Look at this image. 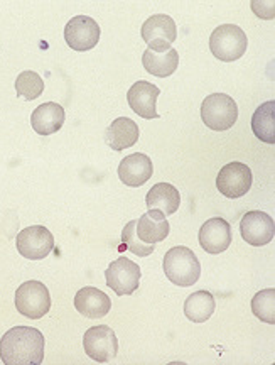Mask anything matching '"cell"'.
I'll list each match as a JSON object with an SVG mask.
<instances>
[{
  "label": "cell",
  "instance_id": "obj_10",
  "mask_svg": "<svg viewBox=\"0 0 275 365\" xmlns=\"http://www.w3.org/2000/svg\"><path fill=\"white\" fill-rule=\"evenodd\" d=\"M142 39L149 44L150 51H166L177 38V27L172 17L155 14L144 22L140 29Z\"/></svg>",
  "mask_w": 275,
  "mask_h": 365
},
{
  "label": "cell",
  "instance_id": "obj_3",
  "mask_svg": "<svg viewBox=\"0 0 275 365\" xmlns=\"http://www.w3.org/2000/svg\"><path fill=\"white\" fill-rule=\"evenodd\" d=\"M249 39L242 27L235 24H223L213 31L209 38V49L219 61L232 63L244 56Z\"/></svg>",
  "mask_w": 275,
  "mask_h": 365
},
{
  "label": "cell",
  "instance_id": "obj_1",
  "mask_svg": "<svg viewBox=\"0 0 275 365\" xmlns=\"http://www.w3.org/2000/svg\"><path fill=\"white\" fill-rule=\"evenodd\" d=\"M0 359L6 365H39L44 360V336L38 328L16 327L0 340Z\"/></svg>",
  "mask_w": 275,
  "mask_h": 365
},
{
  "label": "cell",
  "instance_id": "obj_11",
  "mask_svg": "<svg viewBox=\"0 0 275 365\" xmlns=\"http://www.w3.org/2000/svg\"><path fill=\"white\" fill-rule=\"evenodd\" d=\"M64 41L75 51H90L100 41V26L88 16H76L64 27Z\"/></svg>",
  "mask_w": 275,
  "mask_h": 365
},
{
  "label": "cell",
  "instance_id": "obj_8",
  "mask_svg": "<svg viewBox=\"0 0 275 365\" xmlns=\"http://www.w3.org/2000/svg\"><path fill=\"white\" fill-rule=\"evenodd\" d=\"M85 354L98 364H107L118 354V340L115 331L107 325H98L85 331Z\"/></svg>",
  "mask_w": 275,
  "mask_h": 365
},
{
  "label": "cell",
  "instance_id": "obj_24",
  "mask_svg": "<svg viewBox=\"0 0 275 365\" xmlns=\"http://www.w3.org/2000/svg\"><path fill=\"white\" fill-rule=\"evenodd\" d=\"M44 91V81L36 71H22L16 78V93L17 97H24L26 100H36Z\"/></svg>",
  "mask_w": 275,
  "mask_h": 365
},
{
  "label": "cell",
  "instance_id": "obj_4",
  "mask_svg": "<svg viewBox=\"0 0 275 365\" xmlns=\"http://www.w3.org/2000/svg\"><path fill=\"white\" fill-rule=\"evenodd\" d=\"M201 118L204 125L212 130H228L237 124L238 107L230 95L213 93L201 103Z\"/></svg>",
  "mask_w": 275,
  "mask_h": 365
},
{
  "label": "cell",
  "instance_id": "obj_6",
  "mask_svg": "<svg viewBox=\"0 0 275 365\" xmlns=\"http://www.w3.org/2000/svg\"><path fill=\"white\" fill-rule=\"evenodd\" d=\"M140 267L127 257H118L105 271V281L112 291L118 296H130L139 289Z\"/></svg>",
  "mask_w": 275,
  "mask_h": 365
},
{
  "label": "cell",
  "instance_id": "obj_17",
  "mask_svg": "<svg viewBox=\"0 0 275 365\" xmlns=\"http://www.w3.org/2000/svg\"><path fill=\"white\" fill-rule=\"evenodd\" d=\"M64 120H66V113L64 108L56 102H48L39 105L31 115L32 129L38 132L39 135H51L54 132L61 129Z\"/></svg>",
  "mask_w": 275,
  "mask_h": 365
},
{
  "label": "cell",
  "instance_id": "obj_25",
  "mask_svg": "<svg viewBox=\"0 0 275 365\" xmlns=\"http://www.w3.org/2000/svg\"><path fill=\"white\" fill-rule=\"evenodd\" d=\"M251 312L259 319L269 325H275V289H264L251 299Z\"/></svg>",
  "mask_w": 275,
  "mask_h": 365
},
{
  "label": "cell",
  "instance_id": "obj_20",
  "mask_svg": "<svg viewBox=\"0 0 275 365\" xmlns=\"http://www.w3.org/2000/svg\"><path fill=\"white\" fill-rule=\"evenodd\" d=\"M181 195L176 186L169 185V182H157L152 186L150 191L145 196V205L149 210H157V212L164 213V217L174 215L180 208Z\"/></svg>",
  "mask_w": 275,
  "mask_h": 365
},
{
  "label": "cell",
  "instance_id": "obj_23",
  "mask_svg": "<svg viewBox=\"0 0 275 365\" xmlns=\"http://www.w3.org/2000/svg\"><path fill=\"white\" fill-rule=\"evenodd\" d=\"M251 130L265 144L275 143V100L265 102L251 117Z\"/></svg>",
  "mask_w": 275,
  "mask_h": 365
},
{
  "label": "cell",
  "instance_id": "obj_15",
  "mask_svg": "<svg viewBox=\"0 0 275 365\" xmlns=\"http://www.w3.org/2000/svg\"><path fill=\"white\" fill-rule=\"evenodd\" d=\"M152 161H150L149 156L142 153L125 156L122 159V163L118 164V178H120L123 185L132 186V188L145 185L150 180V176H152Z\"/></svg>",
  "mask_w": 275,
  "mask_h": 365
},
{
  "label": "cell",
  "instance_id": "obj_13",
  "mask_svg": "<svg viewBox=\"0 0 275 365\" xmlns=\"http://www.w3.org/2000/svg\"><path fill=\"white\" fill-rule=\"evenodd\" d=\"M199 245L208 254H222L230 247L232 225L224 218H209L199 228Z\"/></svg>",
  "mask_w": 275,
  "mask_h": 365
},
{
  "label": "cell",
  "instance_id": "obj_22",
  "mask_svg": "<svg viewBox=\"0 0 275 365\" xmlns=\"http://www.w3.org/2000/svg\"><path fill=\"white\" fill-rule=\"evenodd\" d=\"M217 308V301L209 291H196L187 296L185 303V314L192 323H204L212 318Z\"/></svg>",
  "mask_w": 275,
  "mask_h": 365
},
{
  "label": "cell",
  "instance_id": "obj_16",
  "mask_svg": "<svg viewBox=\"0 0 275 365\" xmlns=\"http://www.w3.org/2000/svg\"><path fill=\"white\" fill-rule=\"evenodd\" d=\"M75 308L85 318H105L112 308V301L98 287H81L75 296Z\"/></svg>",
  "mask_w": 275,
  "mask_h": 365
},
{
  "label": "cell",
  "instance_id": "obj_26",
  "mask_svg": "<svg viewBox=\"0 0 275 365\" xmlns=\"http://www.w3.org/2000/svg\"><path fill=\"white\" fill-rule=\"evenodd\" d=\"M122 242L127 245V249L130 250L132 254L139 255V257H147L154 252L152 244H144L137 235V220L128 222L125 227H123L122 232Z\"/></svg>",
  "mask_w": 275,
  "mask_h": 365
},
{
  "label": "cell",
  "instance_id": "obj_21",
  "mask_svg": "<svg viewBox=\"0 0 275 365\" xmlns=\"http://www.w3.org/2000/svg\"><path fill=\"white\" fill-rule=\"evenodd\" d=\"M142 65L150 75L157 76V78H167L177 70L180 54L174 48H169L166 51H150L147 48L142 54Z\"/></svg>",
  "mask_w": 275,
  "mask_h": 365
},
{
  "label": "cell",
  "instance_id": "obj_2",
  "mask_svg": "<svg viewBox=\"0 0 275 365\" xmlns=\"http://www.w3.org/2000/svg\"><path fill=\"white\" fill-rule=\"evenodd\" d=\"M162 267L167 279L180 287L196 284L201 276V264L198 257L185 245H177V247L167 250L164 255Z\"/></svg>",
  "mask_w": 275,
  "mask_h": 365
},
{
  "label": "cell",
  "instance_id": "obj_7",
  "mask_svg": "<svg viewBox=\"0 0 275 365\" xmlns=\"http://www.w3.org/2000/svg\"><path fill=\"white\" fill-rule=\"evenodd\" d=\"M16 247L22 257L29 261H41L54 249V237L46 227L32 225L17 234Z\"/></svg>",
  "mask_w": 275,
  "mask_h": 365
},
{
  "label": "cell",
  "instance_id": "obj_5",
  "mask_svg": "<svg viewBox=\"0 0 275 365\" xmlns=\"http://www.w3.org/2000/svg\"><path fill=\"white\" fill-rule=\"evenodd\" d=\"M14 303H16V309L22 317L39 319L51 309V296H49L48 287L43 282L27 281L17 287Z\"/></svg>",
  "mask_w": 275,
  "mask_h": 365
},
{
  "label": "cell",
  "instance_id": "obj_14",
  "mask_svg": "<svg viewBox=\"0 0 275 365\" xmlns=\"http://www.w3.org/2000/svg\"><path fill=\"white\" fill-rule=\"evenodd\" d=\"M160 95V88L150 81L140 80L130 86L127 93V100L130 108L142 118H159L160 115L155 110V103Z\"/></svg>",
  "mask_w": 275,
  "mask_h": 365
},
{
  "label": "cell",
  "instance_id": "obj_19",
  "mask_svg": "<svg viewBox=\"0 0 275 365\" xmlns=\"http://www.w3.org/2000/svg\"><path fill=\"white\" fill-rule=\"evenodd\" d=\"M105 140L113 150L132 148L139 140V125L132 118L118 117L108 125L105 132Z\"/></svg>",
  "mask_w": 275,
  "mask_h": 365
},
{
  "label": "cell",
  "instance_id": "obj_18",
  "mask_svg": "<svg viewBox=\"0 0 275 365\" xmlns=\"http://www.w3.org/2000/svg\"><path fill=\"white\" fill-rule=\"evenodd\" d=\"M169 230V222L164 217V213L157 212V210H149L147 213H144L139 220H137V235L144 244H157L167 239Z\"/></svg>",
  "mask_w": 275,
  "mask_h": 365
},
{
  "label": "cell",
  "instance_id": "obj_12",
  "mask_svg": "<svg viewBox=\"0 0 275 365\" xmlns=\"http://www.w3.org/2000/svg\"><path fill=\"white\" fill-rule=\"evenodd\" d=\"M240 234L247 244L254 245V247L267 245L275 237L274 218L265 212H259V210L245 213L240 222Z\"/></svg>",
  "mask_w": 275,
  "mask_h": 365
},
{
  "label": "cell",
  "instance_id": "obj_9",
  "mask_svg": "<svg viewBox=\"0 0 275 365\" xmlns=\"http://www.w3.org/2000/svg\"><path fill=\"white\" fill-rule=\"evenodd\" d=\"M251 171L245 163L233 161L223 166L218 173L217 188L227 198H242L251 188Z\"/></svg>",
  "mask_w": 275,
  "mask_h": 365
}]
</instances>
